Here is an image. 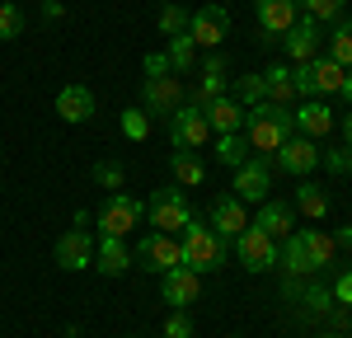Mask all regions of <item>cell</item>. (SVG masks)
<instances>
[{
  "label": "cell",
  "mask_w": 352,
  "mask_h": 338,
  "mask_svg": "<svg viewBox=\"0 0 352 338\" xmlns=\"http://www.w3.org/2000/svg\"><path fill=\"white\" fill-rule=\"evenodd\" d=\"M292 132H296L292 104H272V99H263V104H254V109L244 113V137H249V146H254L258 155H272Z\"/></svg>",
  "instance_id": "obj_1"
},
{
  "label": "cell",
  "mask_w": 352,
  "mask_h": 338,
  "mask_svg": "<svg viewBox=\"0 0 352 338\" xmlns=\"http://www.w3.org/2000/svg\"><path fill=\"white\" fill-rule=\"evenodd\" d=\"M179 235H184V240H179V254H184V263H188L192 273H217L221 258H226V240H221L217 230L192 216Z\"/></svg>",
  "instance_id": "obj_2"
},
{
  "label": "cell",
  "mask_w": 352,
  "mask_h": 338,
  "mask_svg": "<svg viewBox=\"0 0 352 338\" xmlns=\"http://www.w3.org/2000/svg\"><path fill=\"white\" fill-rule=\"evenodd\" d=\"M207 137H212V122H207V109L197 99H184L179 109L169 113V141H174V150H197Z\"/></svg>",
  "instance_id": "obj_3"
},
{
  "label": "cell",
  "mask_w": 352,
  "mask_h": 338,
  "mask_svg": "<svg viewBox=\"0 0 352 338\" xmlns=\"http://www.w3.org/2000/svg\"><path fill=\"white\" fill-rule=\"evenodd\" d=\"M146 216H151V230L179 235L192 221V207H188V197H184V188H155L151 202H146Z\"/></svg>",
  "instance_id": "obj_4"
},
{
  "label": "cell",
  "mask_w": 352,
  "mask_h": 338,
  "mask_svg": "<svg viewBox=\"0 0 352 338\" xmlns=\"http://www.w3.org/2000/svg\"><path fill=\"white\" fill-rule=\"evenodd\" d=\"M146 216V202L132 193H109V202L94 212V225H99V235H118V240H127L132 235V225Z\"/></svg>",
  "instance_id": "obj_5"
},
{
  "label": "cell",
  "mask_w": 352,
  "mask_h": 338,
  "mask_svg": "<svg viewBox=\"0 0 352 338\" xmlns=\"http://www.w3.org/2000/svg\"><path fill=\"white\" fill-rule=\"evenodd\" d=\"M132 263H141L146 273H169L174 263H184V254H179V240L174 235H164V230H151V235H141L132 245Z\"/></svg>",
  "instance_id": "obj_6"
},
{
  "label": "cell",
  "mask_w": 352,
  "mask_h": 338,
  "mask_svg": "<svg viewBox=\"0 0 352 338\" xmlns=\"http://www.w3.org/2000/svg\"><path fill=\"white\" fill-rule=\"evenodd\" d=\"M184 99H188V89H184L179 76H155V80L141 84V104H136V109L146 113V117H169Z\"/></svg>",
  "instance_id": "obj_7"
},
{
  "label": "cell",
  "mask_w": 352,
  "mask_h": 338,
  "mask_svg": "<svg viewBox=\"0 0 352 338\" xmlns=\"http://www.w3.org/2000/svg\"><path fill=\"white\" fill-rule=\"evenodd\" d=\"M254 14H258V43L263 47H277L282 33L300 19L296 0H254Z\"/></svg>",
  "instance_id": "obj_8"
},
{
  "label": "cell",
  "mask_w": 352,
  "mask_h": 338,
  "mask_svg": "<svg viewBox=\"0 0 352 338\" xmlns=\"http://www.w3.org/2000/svg\"><path fill=\"white\" fill-rule=\"evenodd\" d=\"M226 33H230V14H226L221 5H202V10H192L188 38L197 43V52H217L221 43H226Z\"/></svg>",
  "instance_id": "obj_9"
},
{
  "label": "cell",
  "mask_w": 352,
  "mask_h": 338,
  "mask_svg": "<svg viewBox=\"0 0 352 338\" xmlns=\"http://www.w3.org/2000/svg\"><path fill=\"white\" fill-rule=\"evenodd\" d=\"M277 240H268L258 225H249V230H240L235 235V254H240V263L249 268V273H268V268H277Z\"/></svg>",
  "instance_id": "obj_10"
},
{
  "label": "cell",
  "mask_w": 352,
  "mask_h": 338,
  "mask_svg": "<svg viewBox=\"0 0 352 338\" xmlns=\"http://www.w3.org/2000/svg\"><path fill=\"white\" fill-rule=\"evenodd\" d=\"M160 296L174 310H188L202 296V273H192L188 263H174L169 273H160Z\"/></svg>",
  "instance_id": "obj_11"
},
{
  "label": "cell",
  "mask_w": 352,
  "mask_h": 338,
  "mask_svg": "<svg viewBox=\"0 0 352 338\" xmlns=\"http://www.w3.org/2000/svg\"><path fill=\"white\" fill-rule=\"evenodd\" d=\"M272 188V169H268V155H258V160H244V165H235V197L240 202H263Z\"/></svg>",
  "instance_id": "obj_12"
},
{
  "label": "cell",
  "mask_w": 352,
  "mask_h": 338,
  "mask_svg": "<svg viewBox=\"0 0 352 338\" xmlns=\"http://www.w3.org/2000/svg\"><path fill=\"white\" fill-rule=\"evenodd\" d=\"M272 155H277V169L296 174V179H305L310 169L320 165V150H315V141H310V137H300V132H292V137L282 141V146H277Z\"/></svg>",
  "instance_id": "obj_13"
},
{
  "label": "cell",
  "mask_w": 352,
  "mask_h": 338,
  "mask_svg": "<svg viewBox=\"0 0 352 338\" xmlns=\"http://www.w3.org/2000/svg\"><path fill=\"white\" fill-rule=\"evenodd\" d=\"M56 268H66V273H85V268H94V240L85 235V230H66L61 240H56Z\"/></svg>",
  "instance_id": "obj_14"
},
{
  "label": "cell",
  "mask_w": 352,
  "mask_h": 338,
  "mask_svg": "<svg viewBox=\"0 0 352 338\" xmlns=\"http://www.w3.org/2000/svg\"><path fill=\"white\" fill-rule=\"evenodd\" d=\"M94 268H99L104 278H122V273L132 268V245L118 240V235H99V240H94Z\"/></svg>",
  "instance_id": "obj_15"
},
{
  "label": "cell",
  "mask_w": 352,
  "mask_h": 338,
  "mask_svg": "<svg viewBox=\"0 0 352 338\" xmlns=\"http://www.w3.org/2000/svg\"><path fill=\"white\" fill-rule=\"evenodd\" d=\"M207 225L217 230L221 240H235L240 230H249V212H244V202L235 193H230V197L221 193L217 202H212V221H207Z\"/></svg>",
  "instance_id": "obj_16"
},
{
  "label": "cell",
  "mask_w": 352,
  "mask_h": 338,
  "mask_svg": "<svg viewBox=\"0 0 352 338\" xmlns=\"http://www.w3.org/2000/svg\"><path fill=\"white\" fill-rule=\"evenodd\" d=\"M254 225H258L268 240H277V245H282V240L292 235V225H296V207H292V202H272V197H263V202H258Z\"/></svg>",
  "instance_id": "obj_17"
},
{
  "label": "cell",
  "mask_w": 352,
  "mask_h": 338,
  "mask_svg": "<svg viewBox=\"0 0 352 338\" xmlns=\"http://www.w3.org/2000/svg\"><path fill=\"white\" fill-rule=\"evenodd\" d=\"M282 47L292 56V66H296V61H310V56L320 52V24H315V19H296V24L282 33Z\"/></svg>",
  "instance_id": "obj_18"
},
{
  "label": "cell",
  "mask_w": 352,
  "mask_h": 338,
  "mask_svg": "<svg viewBox=\"0 0 352 338\" xmlns=\"http://www.w3.org/2000/svg\"><path fill=\"white\" fill-rule=\"evenodd\" d=\"M292 117H296V132L300 137H324L329 127H333V109H329L324 99H305L300 109H292Z\"/></svg>",
  "instance_id": "obj_19"
},
{
  "label": "cell",
  "mask_w": 352,
  "mask_h": 338,
  "mask_svg": "<svg viewBox=\"0 0 352 338\" xmlns=\"http://www.w3.org/2000/svg\"><path fill=\"white\" fill-rule=\"evenodd\" d=\"M56 113H61V122H89V117H94V94H89V84H66V89L56 94Z\"/></svg>",
  "instance_id": "obj_20"
},
{
  "label": "cell",
  "mask_w": 352,
  "mask_h": 338,
  "mask_svg": "<svg viewBox=\"0 0 352 338\" xmlns=\"http://www.w3.org/2000/svg\"><path fill=\"white\" fill-rule=\"evenodd\" d=\"M296 301H300V315H305L300 324H315V319H329V310L338 306V301H333V286H324V282H305Z\"/></svg>",
  "instance_id": "obj_21"
},
{
  "label": "cell",
  "mask_w": 352,
  "mask_h": 338,
  "mask_svg": "<svg viewBox=\"0 0 352 338\" xmlns=\"http://www.w3.org/2000/svg\"><path fill=\"white\" fill-rule=\"evenodd\" d=\"M207 122H212V132H240L244 109L230 99V94H217V99H207Z\"/></svg>",
  "instance_id": "obj_22"
},
{
  "label": "cell",
  "mask_w": 352,
  "mask_h": 338,
  "mask_svg": "<svg viewBox=\"0 0 352 338\" xmlns=\"http://www.w3.org/2000/svg\"><path fill=\"white\" fill-rule=\"evenodd\" d=\"M296 240H300V249H305V258H310L315 273H324L329 263H333V249H338L333 235H324V230H300Z\"/></svg>",
  "instance_id": "obj_23"
},
{
  "label": "cell",
  "mask_w": 352,
  "mask_h": 338,
  "mask_svg": "<svg viewBox=\"0 0 352 338\" xmlns=\"http://www.w3.org/2000/svg\"><path fill=\"white\" fill-rule=\"evenodd\" d=\"M310 71H315V94H320V99H324V94H338V89H343V76H348L333 56H310Z\"/></svg>",
  "instance_id": "obj_24"
},
{
  "label": "cell",
  "mask_w": 352,
  "mask_h": 338,
  "mask_svg": "<svg viewBox=\"0 0 352 338\" xmlns=\"http://www.w3.org/2000/svg\"><path fill=\"white\" fill-rule=\"evenodd\" d=\"M263 84H268L272 104H292L296 99V84H292V66L287 61H272L268 71H263Z\"/></svg>",
  "instance_id": "obj_25"
},
{
  "label": "cell",
  "mask_w": 352,
  "mask_h": 338,
  "mask_svg": "<svg viewBox=\"0 0 352 338\" xmlns=\"http://www.w3.org/2000/svg\"><path fill=\"white\" fill-rule=\"evenodd\" d=\"M217 160L221 165H244L249 160V137L244 132H217Z\"/></svg>",
  "instance_id": "obj_26"
},
{
  "label": "cell",
  "mask_w": 352,
  "mask_h": 338,
  "mask_svg": "<svg viewBox=\"0 0 352 338\" xmlns=\"http://www.w3.org/2000/svg\"><path fill=\"white\" fill-rule=\"evenodd\" d=\"M329 56L352 71V19H333V33H329Z\"/></svg>",
  "instance_id": "obj_27"
},
{
  "label": "cell",
  "mask_w": 352,
  "mask_h": 338,
  "mask_svg": "<svg viewBox=\"0 0 352 338\" xmlns=\"http://www.w3.org/2000/svg\"><path fill=\"white\" fill-rule=\"evenodd\" d=\"M164 56H169V71H174V76H184L192 61H197V43H192L188 33H174V38H169V47H164Z\"/></svg>",
  "instance_id": "obj_28"
},
{
  "label": "cell",
  "mask_w": 352,
  "mask_h": 338,
  "mask_svg": "<svg viewBox=\"0 0 352 338\" xmlns=\"http://www.w3.org/2000/svg\"><path fill=\"white\" fill-rule=\"evenodd\" d=\"M292 207H300L305 216H315V221H320V216L329 212V193L320 188V183H310V179H300V188H296V202H292Z\"/></svg>",
  "instance_id": "obj_29"
},
{
  "label": "cell",
  "mask_w": 352,
  "mask_h": 338,
  "mask_svg": "<svg viewBox=\"0 0 352 338\" xmlns=\"http://www.w3.org/2000/svg\"><path fill=\"white\" fill-rule=\"evenodd\" d=\"M169 169H174V179H179L184 188H197V183L207 179V169H202V160H197L192 150H174V165Z\"/></svg>",
  "instance_id": "obj_30"
},
{
  "label": "cell",
  "mask_w": 352,
  "mask_h": 338,
  "mask_svg": "<svg viewBox=\"0 0 352 338\" xmlns=\"http://www.w3.org/2000/svg\"><path fill=\"white\" fill-rule=\"evenodd\" d=\"M343 5H348V0H296V10H305V19H315V24L343 19Z\"/></svg>",
  "instance_id": "obj_31"
},
{
  "label": "cell",
  "mask_w": 352,
  "mask_h": 338,
  "mask_svg": "<svg viewBox=\"0 0 352 338\" xmlns=\"http://www.w3.org/2000/svg\"><path fill=\"white\" fill-rule=\"evenodd\" d=\"M263 99H268L263 76H240V80H235V104H240V109H254V104H263Z\"/></svg>",
  "instance_id": "obj_32"
},
{
  "label": "cell",
  "mask_w": 352,
  "mask_h": 338,
  "mask_svg": "<svg viewBox=\"0 0 352 338\" xmlns=\"http://www.w3.org/2000/svg\"><path fill=\"white\" fill-rule=\"evenodd\" d=\"M188 19H192V14L184 10V5H164L155 24H160V33H164V38H174V33H188Z\"/></svg>",
  "instance_id": "obj_33"
},
{
  "label": "cell",
  "mask_w": 352,
  "mask_h": 338,
  "mask_svg": "<svg viewBox=\"0 0 352 338\" xmlns=\"http://www.w3.org/2000/svg\"><path fill=\"white\" fill-rule=\"evenodd\" d=\"M122 179H127V169L118 165V160H99L94 165V183L109 188V193H122Z\"/></svg>",
  "instance_id": "obj_34"
},
{
  "label": "cell",
  "mask_w": 352,
  "mask_h": 338,
  "mask_svg": "<svg viewBox=\"0 0 352 338\" xmlns=\"http://www.w3.org/2000/svg\"><path fill=\"white\" fill-rule=\"evenodd\" d=\"M118 127H122V137H127V141H146V137H151V117H146L141 109H127Z\"/></svg>",
  "instance_id": "obj_35"
},
{
  "label": "cell",
  "mask_w": 352,
  "mask_h": 338,
  "mask_svg": "<svg viewBox=\"0 0 352 338\" xmlns=\"http://www.w3.org/2000/svg\"><path fill=\"white\" fill-rule=\"evenodd\" d=\"M24 33V14H19V5H0V43H10V38H19Z\"/></svg>",
  "instance_id": "obj_36"
},
{
  "label": "cell",
  "mask_w": 352,
  "mask_h": 338,
  "mask_svg": "<svg viewBox=\"0 0 352 338\" xmlns=\"http://www.w3.org/2000/svg\"><path fill=\"white\" fill-rule=\"evenodd\" d=\"M292 84H296L300 99H320V94H315V71H310V61H296V66H292Z\"/></svg>",
  "instance_id": "obj_37"
},
{
  "label": "cell",
  "mask_w": 352,
  "mask_h": 338,
  "mask_svg": "<svg viewBox=\"0 0 352 338\" xmlns=\"http://www.w3.org/2000/svg\"><path fill=\"white\" fill-rule=\"evenodd\" d=\"M164 338H192V319H188V310H174V315L164 319Z\"/></svg>",
  "instance_id": "obj_38"
},
{
  "label": "cell",
  "mask_w": 352,
  "mask_h": 338,
  "mask_svg": "<svg viewBox=\"0 0 352 338\" xmlns=\"http://www.w3.org/2000/svg\"><path fill=\"white\" fill-rule=\"evenodd\" d=\"M324 165L333 169V174H352V146H333L324 155Z\"/></svg>",
  "instance_id": "obj_39"
},
{
  "label": "cell",
  "mask_w": 352,
  "mask_h": 338,
  "mask_svg": "<svg viewBox=\"0 0 352 338\" xmlns=\"http://www.w3.org/2000/svg\"><path fill=\"white\" fill-rule=\"evenodd\" d=\"M141 71H146V80H155V76H174V71H169V56H164V52L141 56Z\"/></svg>",
  "instance_id": "obj_40"
},
{
  "label": "cell",
  "mask_w": 352,
  "mask_h": 338,
  "mask_svg": "<svg viewBox=\"0 0 352 338\" xmlns=\"http://www.w3.org/2000/svg\"><path fill=\"white\" fill-rule=\"evenodd\" d=\"M333 301H338V306H352V268L338 273V282H333Z\"/></svg>",
  "instance_id": "obj_41"
},
{
  "label": "cell",
  "mask_w": 352,
  "mask_h": 338,
  "mask_svg": "<svg viewBox=\"0 0 352 338\" xmlns=\"http://www.w3.org/2000/svg\"><path fill=\"white\" fill-rule=\"evenodd\" d=\"M38 10H43V19H61V14H66L61 0H38Z\"/></svg>",
  "instance_id": "obj_42"
},
{
  "label": "cell",
  "mask_w": 352,
  "mask_h": 338,
  "mask_svg": "<svg viewBox=\"0 0 352 338\" xmlns=\"http://www.w3.org/2000/svg\"><path fill=\"white\" fill-rule=\"evenodd\" d=\"M333 245H338V249H352V225H343V230L333 235Z\"/></svg>",
  "instance_id": "obj_43"
},
{
  "label": "cell",
  "mask_w": 352,
  "mask_h": 338,
  "mask_svg": "<svg viewBox=\"0 0 352 338\" xmlns=\"http://www.w3.org/2000/svg\"><path fill=\"white\" fill-rule=\"evenodd\" d=\"M202 71H226V56H202Z\"/></svg>",
  "instance_id": "obj_44"
},
{
  "label": "cell",
  "mask_w": 352,
  "mask_h": 338,
  "mask_svg": "<svg viewBox=\"0 0 352 338\" xmlns=\"http://www.w3.org/2000/svg\"><path fill=\"white\" fill-rule=\"evenodd\" d=\"M338 99H348V104H352V71L343 76V89H338Z\"/></svg>",
  "instance_id": "obj_45"
},
{
  "label": "cell",
  "mask_w": 352,
  "mask_h": 338,
  "mask_svg": "<svg viewBox=\"0 0 352 338\" xmlns=\"http://www.w3.org/2000/svg\"><path fill=\"white\" fill-rule=\"evenodd\" d=\"M343 146H352V113L343 117Z\"/></svg>",
  "instance_id": "obj_46"
},
{
  "label": "cell",
  "mask_w": 352,
  "mask_h": 338,
  "mask_svg": "<svg viewBox=\"0 0 352 338\" xmlns=\"http://www.w3.org/2000/svg\"><path fill=\"white\" fill-rule=\"evenodd\" d=\"M324 338H343V334H324Z\"/></svg>",
  "instance_id": "obj_47"
},
{
  "label": "cell",
  "mask_w": 352,
  "mask_h": 338,
  "mask_svg": "<svg viewBox=\"0 0 352 338\" xmlns=\"http://www.w3.org/2000/svg\"><path fill=\"white\" fill-rule=\"evenodd\" d=\"M230 338H240V334H230Z\"/></svg>",
  "instance_id": "obj_48"
}]
</instances>
